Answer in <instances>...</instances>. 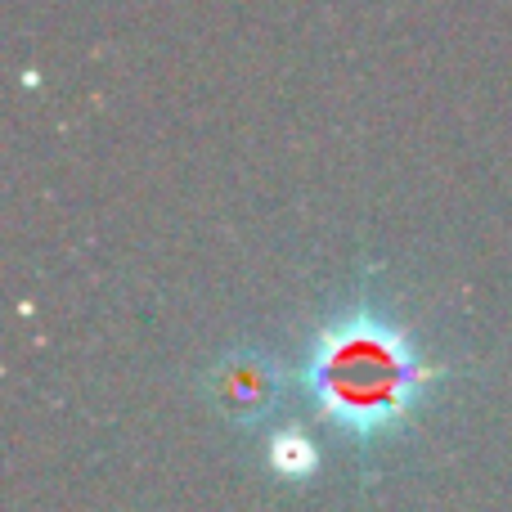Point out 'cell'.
Here are the masks:
<instances>
[{
  "mask_svg": "<svg viewBox=\"0 0 512 512\" xmlns=\"http://www.w3.org/2000/svg\"><path fill=\"white\" fill-rule=\"evenodd\" d=\"M328 382V396L337 400V414L369 418V414H391L405 396L409 369L400 360V346L382 342V337H342L333 360L319 369Z\"/></svg>",
  "mask_w": 512,
  "mask_h": 512,
  "instance_id": "cell-1",
  "label": "cell"
}]
</instances>
